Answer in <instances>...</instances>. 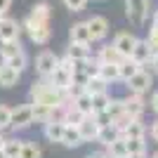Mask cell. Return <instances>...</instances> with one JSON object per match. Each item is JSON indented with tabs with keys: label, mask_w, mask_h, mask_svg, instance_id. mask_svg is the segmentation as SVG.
<instances>
[{
	"label": "cell",
	"mask_w": 158,
	"mask_h": 158,
	"mask_svg": "<svg viewBox=\"0 0 158 158\" xmlns=\"http://www.w3.org/2000/svg\"><path fill=\"white\" fill-rule=\"evenodd\" d=\"M24 31L28 33V38H31V43H35V45H47L50 43V38H52V31H50V24H35L33 19H24Z\"/></svg>",
	"instance_id": "obj_1"
},
{
	"label": "cell",
	"mask_w": 158,
	"mask_h": 158,
	"mask_svg": "<svg viewBox=\"0 0 158 158\" xmlns=\"http://www.w3.org/2000/svg\"><path fill=\"white\" fill-rule=\"evenodd\" d=\"M149 7H151V0H125V14L135 26H142L146 21Z\"/></svg>",
	"instance_id": "obj_2"
},
{
	"label": "cell",
	"mask_w": 158,
	"mask_h": 158,
	"mask_svg": "<svg viewBox=\"0 0 158 158\" xmlns=\"http://www.w3.org/2000/svg\"><path fill=\"white\" fill-rule=\"evenodd\" d=\"M33 125V111H31V104H19L12 109V118H10V130L14 132H21L26 127Z\"/></svg>",
	"instance_id": "obj_3"
},
{
	"label": "cell",
	"mask_w": 158,
	"mask_h": 158,
	"mask_svg": "<svg viewBox=\"0 0 158 158\" xmlns=\"http://www.w3.org/2000/svg\"><path fill=\"white\" fill-rule=\"evenodd\" d=\"M125 83H127L130 94H144V92H149L153 87V76L146 71V69H139L130 80H125Z\"/></svg>",
	"instance_id": "obj_4"
},
{
	"label": "cell",
	"mask_w": 158,
	"mask_h": 158,
	"mask_svg": "<svg viewBox=\"0 0 158 158\" xmlns=\"http://www.w3.org/2000/svg\"><path fill=\"white\" fill-rule=\"evenodd\" d=\"M57 66H59V57L54 52H50V50H45V52H40L35 57V71H38L40 78H50Z\"/></svg>",
	"instance_id": "obj_5"
},
{
	"label": "cell",
	"mask_w": 158,
	"mask_h": 158,
	"mask_svg": "<svg viewBox=\"0 0 158 158\" xmlns=\"http://www.w3.org/2000/svg\"><path fill=\"white\" fill-rule=\"evenodd\" d=\"M135 43H137V38L132 35V33H127V31H120V33H116V38H113V50L123 57V59H127L132 54V47H135Z\"/></svg>",
	"instance_id": "obj_6"
},
{
	"label": "cell",
	"mask_w": 158,
	"mask_h": 158,
	"mask_svg": "<svg viewBox=\"0 0 158 158\" xmlns=\"http://www.w3.org/2000/svg\"><path fill=\"white\" fill-rule=\"evenodd\" d=\"M87 28H90V38L94 40H104L106 33H109V19L106 17H102V14H94V17H90V19L85 21Z\"/></svg>",
	"instance_id": "obj_7"
},
{
	"label": "cell",
	"mask_w": 158,
	"mask_h": 158,
	"mask_svg": "<svg viewBox=\"0 0 158 158\" xmlns=\"http://www.w3.org/2000/svg\"><path fill=\"white\" fill-rule=\"evenodd\" d=\"M130 59H132V61H137L142 69H144L146 64H151L153 52H151V47H149V43H146V40H139V38H137V43H135V47H132Z\"/></svg>",
	"instance_id": "obj_8"
},
{
	"label": "cell",
	"mask_w": 158,
	"mask_h": 158,
	"mask_svg": "<svg viewBox=\"0 0 158 158\" xmlns=\"http://www.w3.org/2000/svg\"><path fill=\"white\" fill-rule=\"evenodd\" d=\"M123 109H125V113L130 116V118H142V113H144L146 104H144V97L142 94H127L125 99H123Z\"/></svg>",
	"instance_id": "obj_9"
},
{
	"label": "cell",
	"mask_w": 158,
	"mask_h": 158,
	"mask_svg": "<svg viewBox=\"0 0 158 158\" xmlns=\"http://www.w3.org/2000/svg\"><path fill=\"white\" fill-rule=\"evenodd\" d=\"M19 33H21V24L17 19H10V17L0 19V43H5V40H19Z\"/></svg>",
	"instance_id": "obj_10"
},
{
	"label": "cell",
	"mask_w": 158,
	"mask_h": 158,
	"mask_svg": "<svg viewBox=\"0 0 158 158\" xmlns=\"http://www.w3.org/2000/svg\"><path fill=\"white\" fill-rule=\"evenodd\" d=\"M64 123L59 118H52L47 120L45 125H43V135H45L47 142H52V144H61V137H64Z\"/></svg>",
	"instance_id": "obj_11"
},
{
	"label": "cell",
	"mask_w": 158,
	"mask_h": 158,
	"mask_svg": "<svg viewBox=\"0 0 158 158\" xmlns=\"http://www.w3.org/2000/svg\"><path fill=\"white\" fill-rule=\"evenodd\" d=\"M78 132H80V137H83V142H97V123H94L92 116H85V118L78 123Z\"/></svg>",
	"instance_id": "obj_12"
},
{
	"label": "cell",
	"mask_w": 158,
	"mask_h": 158,
	"mask_svg": "<svg viewBox=\"0 0 158 158\" xmlns=\"http://www.w3.org/2000/svg\"><path fill=\"white\" fill-rule=\"evenodd\" d=\"M47 80H50V85H52L54 90H59V92H66V90L71 87V73L64 71V69H59V66L54 69V73Z\"/></svg>",
	"instance_id": "obj_13"
},
{
	"label": "cell",
	"mask_w": 158,
	"mask_h": 158,
	"mask_svg": "<svg viewBox=\"0 0 158 158\" xmlns=\"http://www.w3.org/2000/svg\"><path fill=\"white\" fill-rule=\"evenodd\" d=\"M120 137H123V139H146V125L142 123V118L130 120L127 127L120 132Z\"/></svg>",
	"instance_id": "obj_14"
},
{
	"label": "cell",
	"mask_w": 158,
	"mask_h": 158,
	"mask_svg": "<svg viewBox=\"0 0 158 158\" xmlns=\"http://www.w3.org/2000/svg\"><path fill=\"white\" fill-rule=\"evenodd\" d=\"M71 43H78V45H92V38H90V28H87L85 21H78L71 26Z\"/></svg>",
	"instance_id": "obj_15"
},
{
	"label": "cell",
	"mask_w": 158,
	"mask_h": 158,
	"mask_svg": "<svg viewBox=\"0 0 158 158\" xmlns=\"http://www.w3.org/2000/svg\"><path fill=\"white\" fill-rule=\"evenodd\" d=\"M50 14H52V7H50V2H35V5L31 7L28 19H33L35 24H50Z\"/></svg>",
	"instance_id": "obj_16"
},
{
	"label": "cell",
	"mask_w": 158,
	"mask_h": 158,
	"mask_svg": "<svg viewBox=\"0 0 158 158\" xmlns=\"http://www.w3.org/2000/svg\"><path fill=\"white\" fill-rule=\"evenodd\" d=\"M61 144H64L66 149H78L80 144H85V142H83V137H80V132H78V125H66V127H64Z\"/></svg>",
	"instance_id": "obj_17"
},
{
	"label": "cell",
	"mask_w": 158,
	"mask_h": 158,
	"mask_svg": "<svg viewBox=\"0 0 158 158\" xmlns=\"http://www.w3.org/2000/svg\"><path fill=\"white\" fill-rule=\"evenodd\" d=\"M19 76L21 73H17L14 69H10L5 61H0V87H14L19 83Z\"/></svg>",
	"instance_id": "obj_18"
},
{
	"label": "cell",
	"mask_w": 158,
	"mask_h": 158,
	"mask_svg": "<svg viewBox=\"0 0 158 158\" xmlns=\"http://www.w3.org/2000/svg\"><path fill=\"white\" fill-rule=\"evenodd\" d=\"M21 52H24V47H21L19 40H5V43H0V59L2 61L12 59V57H17Z\"/></svg>",
	"instance_id": "obj_19"
},
{
	"label": "cell",
	"mask_w": 158,
	"mask_h": 158,
	"mask_svg": "<svg viewBox=\"0 0 158 158\" xmlns=\"http://www.w3.org/2000/svg\"><path fill=\"white\" fill-rule=\"evenodd\" d=\"M139 69H142V66H139L137 61H132L130 57H127V59H123V61L118 64V80H123V83H125V80H130L132 76L139 71Z\"/></svg>",
	"instance_id": "obj_20"
},
{
	"label": "cell",
	"mask_w": 158,
	"mask_h": 158,
	"mask_svg": "<svg viewBox=\"0 0 158 158\" xmlns=\"http://www.w3.org/2000/svg\"><path fill=\"white\" fill-rule=\"evenodd\" d=\"M66 57L71 61H85L90 59V45H78V43H71L69 50H66Z\"/></svg>",
	"instance_id": "obj_21"
},
{
	"label": "cell",
	"mask_w": 158,
	"mask_h": 158,
	"mask_svg": "<svg viewBox=\"0 0 158 158\" xmlns=\"http://www.w3.org/2000/svg\"><path fill=\"white\" fill-rule=\"evenodd\" d=\"M106 158H127V146H125V139L118 137V139H113L111 144L106 146Z\"/></svg>",
	"instance_id": "obj_22"
},
{
	"label": "cell",
	"mask_w": 158,
	"mask_h": 158,
	"mask_svg": "<svg viewBox=\"0 0 158 158\" xmlns=\"http://www.w3.org/2000/svg\"><path fill=\"white\" fill-rule=\"evenodd\" d=\"M76 109H78L83 116H94L92 113V97L90 94H85V92H78L76 97H73V102H71Z\"/></svg>",
	"instance_id": "obj_23"
},
{
	"label": "cell",
	"mask_w": 158,
	"mask_h": 158,
	"mask_svg": "<svg viewBox=\"0 0 158 158\" xmlns=\"http://www.w3.org/2000/svg\"><path fill=\"white\" fill-rule=\"evenodd\" d=\"M31 111H33V123H43L45 125L47 120L54 118V111L45 104H31Z\"/></svg>",
	"instance_id": "obj_24"
},
{
	"label": "cell",
	"mask_w": 158,
	"mask_h": 158,
	"mask_svg": "<svg viewBox=\"0 0 158 158\" xmlns=\"http://www.w3.org/2000/svg\"><path fill=\"white\" fill-rule=\"evenodd\" d=\"M97 61L99 64H120L123 57L113 50V45H104L102 50H99V54H97Z\"/></svg>",
	"instance_id": "obj_25"
},
{
	"label": "cell",
	"mask_w": 158,
	"mask_h": 158,
	"mask_svg": "<svg viewBox=\"0 0 158 158\" xmlns=\"http://www.w3.org/2000/svg\"><path fill=\"white\" fill-rule=\"evenodd\" d=\"M21 144H24V139H19V137H5L2 153H5L7 158H19V153H21Z\"/></svg>",
	"instance_id": "obj_26"
},
{
	"label": "cell",
	"mask_w": 158,
	"mask_h": 158,
	"mask_svg": "<svg viewBox=\"0 0 158 158\" xmlns=\"http://www.w3.org/2000/svg\"><path fill=\"white\" fill-rule=\"evenodd\" d=\"M99 78L104 83H116L118 80V64H99Z\"/></svg>",
	"instance_id": "obj_27"
},
{
	"label": "cell",
	"mask_w": 158,
	"mask_h": 158,
	"mask_svg": "<svg viewBox=\"0 0 158 158\" xmlns=\"http://www.w3.org/2000/svg\"><path fill=\"white\" fill-rule=\"evenodd\" d=\"M120 137V132L116 130L113 125H106V127H99V132H97V142L99 144H104V146H109L113 142V139H118Z\"/></svg>",
	"instance_id": "obj_28"
},
{
	"label": "cell",
	"mask_w": 158,
	"mask_h": 158,
	"mask_svg": "<svg viewBox=\"0 0 158 158\" xmlns=\"http://www.w3.org/2000/svg\"><path fill=\"white\" fill-rule=\"evenodd\" d=\"M106 90H109V83H104V80L97 76V78H90V80H87V85H85L83 92L92 97V94H102V92H106Z\"/></svg>",
	"instance_id": "obj_29"
},
{
	"label": "cell",
	"mask_w": 158,
	"mask_h": 158,
	"mask_svg": "<svg viewBox=\"0 0 158 158\" xmlns=\"http://www.w3.org/2000/svg\"><path fill=\"white\" fill-rule=\"evenodd\" d=\"M43 156V151H40V146L35 144V142H28V139H24V144H21V153L19 158H40Z\"/></svg>",
	"instance_id": "obj_30"
},
{
	"label": "cell",
	"mask_w": 158,
	"mask_h": 158,
	"mask_svg": "<svg viewBox=\"0 0 158 158\" xmlns=\"http://www.w3.org/2000/svg\"><path fill=\"white\" fill-rule=\"evenodd\" d=\"M109 102H111L109 92H102V94H92V113L106 111V106H109Z\"/></svg>",
	"instance_id": "obj_31"
},
{
	"label": "cell",
	"mask_w": 158,
	"mask_h": 158,
	"mask_svg": "<svg viewBox=\"0 0 158 158\" xmlns=\"http://www.w3.org/2000/svg\"><path fill=\"white\" fill-rule=\"evenodd\" d=\"M106 113L113 118H118V116H123L125 113V109H123V99L120 97H111V102H109V106H106Z\"/></svg>",
	"instance_id": "obj_32"
},
{
	"label": "cell",
	"mask_w": 158,
	"mask_h": 158,
	"mask_svg": "<svg viewBox=\"0 0 158 158\" xmlns=\"http://www.w3.org/2000/svg\"><path fill=\"white\" fill-rule=\"evenodd\" d=\"M5 64L10 66V69H14L17 73H21L28 66V57H26V52H21V54H17V57H12V59H7Z\"/></svg>",
	"instance_id": "obj_33"
},
{
	"label": "cell",
	"mask_w": 158,
	"mask_h": 158,
	"mask_svg": "<svg viewBox=\"0 0 158 158\" xmlns=\"http://www.w3.org/2000/svg\"><path fill=\"white\" fill-rule=\"evenodd\" d=\"M127 156L132 153H146V139H125Z\"/></svg>",
	"instance_id": "obj_34"
},
{
	"label": "cell",
	"mask_w": 158,
	"mask_h": 158,
	"mask_svg": "<svg viewBox=\"0 0 158 158\" xmlns=\"http://www.w3.org/2000/svg\"><path fill=\"white\" fill-rule=\"evenodd\" d=\"M10 118H12V106L0 104V132L10 130Z\"/></svg>",
	"instance_id": "obj_35"
},
{
	"label": "cell",
	"mask_w": 158,
	"mask_h": 158,
	"mask_svg": "<svg viewBox=\"0 0 158 158\" xmlns=\"http://www.w3.org/2000/svg\"><path fill=\"white\" fill-rule=\"evenodd\" d=\"M83 73H85V76H87V78H97V76H99V61L97 59H87L85 61V64H83Z\"/></svg>",
	"instance_id": "obj_36"
},
{
	"label": "cell",
	"mask_w": 158,
	"mask_h": 158,
	"mask_svg": "<svg viewBox=\"0 0 158 158\" xmlns=\"http://www.w3.org/2000/svg\"><path fill=\"white\" fill-rule=\"evenodd\" d=\"M146 43H149V47H151V52H153V57H156V54H158V26H151Z\"/></svg>",
	"instance_id": "obj_37"
},
{
	"label": "cell",
	"mask_w": 158,
	"mask_h": 158,
	"mask_svg": "<svg viewBox=\"0 0 158 158\" xmlns=\"http://www.w3.org/2000/svg\"><path fill=\"white\" fill-rule=\"evenodd\" d=\"M92 118H94V123H97V127H106V125H111V116H109L106 111H99V113H94Z\"/></svg>",
	"instance_id": "obj_38"
},
{
	"label": "cell",
	"mask_w": 158,
	"mask_h": 158,
	"mask_svg": "<svg viewBox=\"0 0 158 158\" xmlns=\"http://www.w3.org/2000/svg\"><path fill=\"white\" fill-rule=\"evenodd\" d=\"M66 10H71V12H80V10H85L87 0H64Z\"/></svg>",
	"instance_id": "obj_39"
},
{
	"label": "cell",
	"mask_w": 158,
	"mask_h": 158,
	"mask_svg": "<svg viewBox=\"0 0 158 158\" xmlns=\"http://www.w3.org/2000/svg\"><path fill=\"white\" fill-rule=\"evenodd\" d=\"M59 69H64V71L73 73V61L69 59V57H66V54H64V57H61V59H59Z\"/></svg>",
	"instance_id": "obj_40"
},
{
	"label": "cell",
	"mask_w": 158,
	"mask_h": 158,
	"mask_svg": "<svg viewBox=\"0 0 158 158\" xmlns=\"http://www.w3.org/2000/svg\"><path fill=\"white\" fill-rule=\"evenodd\" d=\"M149 104H151V111H153V113L158 116V90H156V92L151 94V99H149Z\"/></svg>",
	"instance_id": "obj_41"
},
{
	"label": "cell",
	"mask_w": 158,
	"mask_h": 158,
	"mask_svg": "<svg viewBox=\"0 0 158 158\" xmlns=\"http://www.w3.org/2000/svg\"><path fill=\"white\" fill-rule=\"evenodd\" d=\"M149 135H151L153 142H158V120H153V123H151V127H149Z\"/></svg>",
	"instance_id": "obj_42"
},
{
	"label": "cell",
	"mask_w": 158,
	"mask_h": 158,
	"mask_svg": "<svg viewBox=\"0 0 158 158\" xmlns=\"http://www.w3.org/2000/svg\"><path fill=\"white\" fill-rule=\"evenodd\" d=\"M10 5H12V0H0V12L5 14L7 10H10Z\"/></svg>",
	"instance_id": "obj_43"
},
{
	"label": "cell",
	"mask_w": 158,
	"mask_h": 158,
	"mask_svg": "<svg viewBox=\"0 0 158 158\" xmlns=\"http://www.w3.org/2000/svg\"><path fill=\"white\" fill-rule=\"evenodd\" d=\"M85 158H106V153L104 151H94V153H90V156H85Z\"/></svg>",
	"instance_id": "obj_44"
},
{
	"label": "cell",
	"mask_w": 158,
	"mask_h": 158,
	"mask_svg": "<svg viewBox=\"0 0 158 158\" xmlns=\"http://www.w3.org/2000/svg\"><path fill=\"white\" fill-rule=\"evenodd\" d=\"M127 158H149V153H132V156H127Z\"/></svg>",
	"instance_id": "obj_45"
},
{
	"label": "cell",
	"mask_w": 158,
	"mask_h": 158,
	"mask_svg": "<svg viewBox=\"0 0 158 158\" xmlns=\"http://www.w3.org/2000/svg\"><path fill=\"white\" fill-rule=\"evenodd\" d=\"M149 66H153V69H156V71H158V54H156V57H153V59H151V64H149Z\"/></svg>",
	"instance_id": "obj_46"
},
{
	"label": "cell",
	"mask_w": 158,
	"mask_h": 158,
	"mask_svg": "<svg viewBox=\"0 0 158 158\" xmlns=\"http://www.w3.org/2000/svg\"><path fill=\"white\" fill-rule=\"evenodd\" d=\"M153 26H158V10L153 12Z\"/></svg>",
	"instance_id": "obj_47"
},
{
	"label": "cell",
	"mask_w": 158,
	"mask_h": 158,
	"mask_svg": "<svg viewBox=\"0 0 158 158\" xmlns=\"http://www.w3.org/2000/svg\"><path fill=\"white\" fill-rule=\"evenodd\" d=\"M2 144H5V132H0V149H2Z\"/></svg>",
	"instance_id": "obj_48"
},
{
	"label": "cell",
	"mask_w": 158,
	"mask_h": 158,
	"mask_svg": "<svg viewBox=\"0 0 158 158\" xmlns=\"http://www.w3.org/2000/svg\"><path fill=\"white\" fill-rule=\"evenodd\" d=\"M149 158H158V151H153V153H151V156H149Z\"/></svg>",
	"instance_id": "obj_49"
},
{
	"label": "cell",
	"mask_w": 158,
	"mask_h": 158,
	"mask_svg": "<svg viewBox=\"0 0 158 158\" xmlns=\"http://www.w3.org/2000/svg\"><path fill=\"white\" fill-rule=\"evenodd\" d=\"M0 158H7V156H5V153H2V149H0Z\"/></svg>",
	"instance_id": "obj_50"
},
{
	"label": "cell",
	"mask_w": 158,
	"mask_h": 158,
	"mask_svg": "<svg viewBox=\"0 0 158 158\" xmlns=\"http://www.w3.org/2000/svg\"><path fill=\"white\" fill-rule=\"evenodd\" d=\"M2 17H5V14H2V12H0V19H2Z\"/></svg>",
	"instance_id": "obj_51"
}]
</instances>
